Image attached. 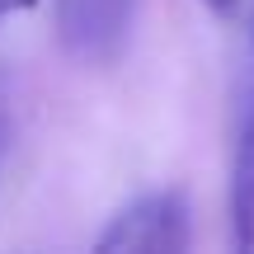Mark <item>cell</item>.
<instances>
[{
  "instance_id": "1",
  "label": "cell",
  "mask_w": 254,
  "mask_h": 254,
  "mask_svg": "<svg viewBox=\"0 0 254 254\" xmlns=\"http://www.w3.org/2000/svg\"><path fill=\"white\" fill-rule=\"evenodd\" d=\"M99 254H179L189 250V202L179 189H160L127 202L94 240Z\"/></svg>"
},
{
  "instance_id": "2",
  "label": "cell",
  "mask_w": 254,
  "mask_h": 254,
  "mask_svg": "<svg viewBox=\"0 0 254 254\" xmlns=\"http://www.w3.org/2000/svg\"><path fill=\"white\" fill-rule=\"evenodd\" d=\"M136 0H57V38L75 62H113L127 47Z\"/></svg>"
},
{
  "instance_id": "3",
  "label": "cell",
  "mask_w": 254,
  "mask_h": 254,
  "mask_svg": "<svg viewBox=\"0 0 254 254\" xmlns=\"http://www.w3.org/2000/svg\"><path fill=\"white\" fill-rule=\"evenodd\" d=\"M231 240L254 250V90L240 94L236 151H231Z\"/></svg>"
},
{
  "instance_id": "4",
  "label": "cell",
  "mask_w": 254,
  "mask_h": 254,
  "mask_svg": "<svg viewBox=\"0 0 254 254\" xmlns=\"http://www.w3.org/2000/svg\"><path fill=\"white\" fill-rule=\"evenodd\" d=\"M38 0H0V19H9V14H24V9H33Z\"/></svg>"
},
{
  "instance_id": "5",
  "label": "cell",
  "mask_w": 254,
  "mask_h": 254,
  "mask_svg": "<svg viewBox=\"0 0 254 254\" xmlns=\"http://www.w3.org/2000/svg\"><path fill=\"white\" fill-rule=\"evenodd\" d=\"M202 5H207L212 14H221V19H231V14H236V5H240V0H202Z\"/></svg>"
},
{
  "instance_id": "6",
  "label": "cell",
  "mask_w": 254,
  "mask_h": 254,
  "mask_svg": "<svg viewBox=\"0 0 254 254\" xmlns=\"http://www.w3.org/2000/svg\"><path fill=\"white\" fill-rule=\"evenodd\" d=\"M0 160H5V113H0Z\"/></svg>"
}]
</instances>
